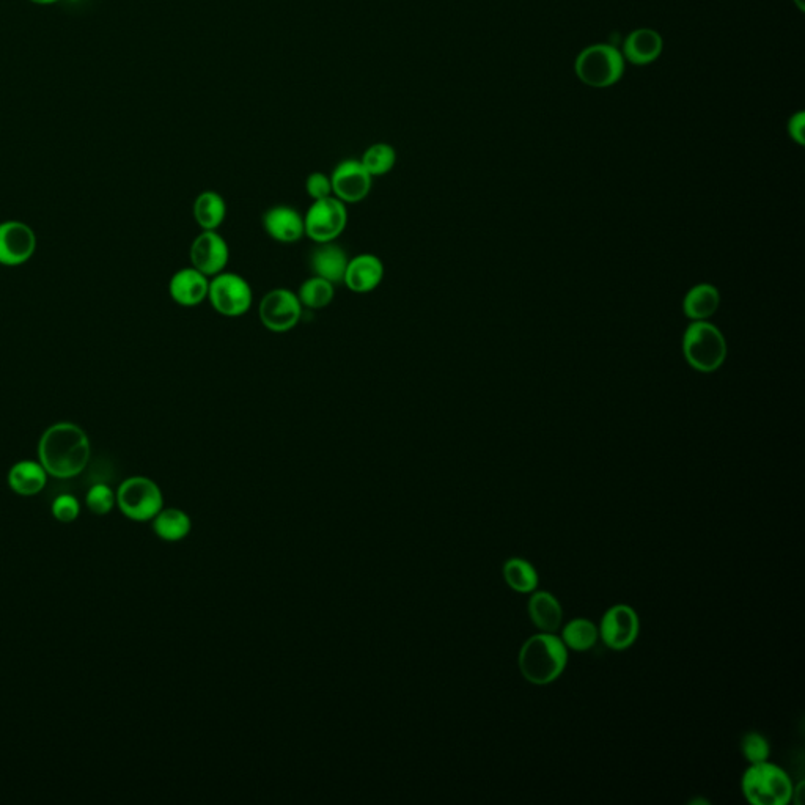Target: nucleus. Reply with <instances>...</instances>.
<instances>
[{
  "instance_id": "1",
  "label": "nucleus",
  "mask_w": 805,
  "mask_h": 805,
  "mask_svg": "<svg viewBox=\"0 0 805 805\" xmlns=\"http://www.w3.org/2000/svg\"><path fill=\"white\" fill-rule=\"evenodd\" d=\"M38 456L41 466L52 477H76L89 464L90 441L78 425L56 423L41 436Z\"/></svg>"
},
{
  "instance_id": "2",
  "label": "nucleus",
  "mask_w": 805,
  "mask_h": 805,
  "mask_svg": "<svg viewBox=\"0 0 805 805\" xmlns=\"http://www.w3.org/2000/svg\"><path fill=\"white\" fill-rule=\"evenodd\" d=\"M519 670L524 680L537 686L554 683L567 669L568 648L556 633H538L519 651Z\"/></svg>"
},
{
  "instance_id": "3",
  "label": "nucleus",
  "mask_w": 805,
  "mask_h": 805,
  "mask_svg": "<svg viewBox=\"0 0 805 805\" xmlns=\"http://www.w3.org/2000/svg\"><path fill=\"white\" fill-rule=\"evenodd\" d=\"M744 798L754 805H787L793 799L790 776L768 760L750 765L741 779Z\"/></svg>"
},
{
  "instance_id": "4",
  "label": "nucleus",
  "mask_w": 805,
  "mask_h": 805,
  "mask_svg": "<svg viewBox=\"0 0 805 805\" xmlns=\"http://www.w3.org/2000/svg\"><path fill=\"white\" fill-rule=\"evenodd\" d=\"M574 71L579 81L593 89H607L622 79L625 59L611 45H593L579 54Z\"/></svg>"
},
{
  "instance_id": "5",
  "label": "nucleus",
  "mask_w": 805,
  "mask_h": 805,
  "mask_svg": "<svg viewBox=\"0 0 805 805\" xmlns=\"http://www.w3.org/2000/svg\"><path fill=\"white\" fill-rule=\"evenodd\" d=\"M683 350L686 361L702 373H711L721 367L727 354L721 332L705 321H695L689 326L684 334Z\"/></svg>"
},
{
  "instance_id": "6",
  "label": "nucleus",
  "mask_w": 805,
  "mask_h": 805,
  "mask_svg": "<svg viewBox=\"0 0 805 805\" xmlns=\"http://www.w3.org/2000/svg\"><path fill=\"white\" fill-rule=\"evenodd\" d=\"M208 301L224 317H243L254 304V293L243 276L222 271L210 279Z\"/></svg>"
},
{
  "instance_id": "7",
  "label": "nucleus",
  "mask_w": 805,
  "mask_h": 805,
  "mask_svg": "<svg viewBox=\"0 0 805 805\" xmlns=\"http://www.w3.org/2000/svg\"><path fill=\"white\" fill-rule=\"evenodd\" d=\"M117 502L126 518L133 521H150L162 510V493L159 486L147 477H131L120 485Z\"/></svg>"
},
{
  "instance_id": "8",
  "label": "nucleus",
  "mask_w": 805,
  "mask_h": 805,
  "mask_svg": "<svg viewBox=\"0 0 805 805\" xmlns=\"http://www.w3.org/2000/svg\"><path fill=\"white\" fill-rule=\"evenodd\" d=\"M348 225V208L346 203L334 195L328 199L313 200L309 211L304 214L306 236L313 243H332L345 232Z\"/></svg>"
},
{
  "instance_id": "9",
  "label": "nucleus",
  "mask_w": 805,
  "mask_h": 805,
  "mask_svg": "<svg viewBox=\"0 0 805 805\" xmlns=\"http://www.w3.org/2000/svg\"><path fill=\"white\" fill-rule=\"evenodd\" d=\"M302 310L304 307L295 291L274 288L261 298L258 315L268 331L284 334L301 321Z\"/></svg>"
},
{
  "instance_id": "10",
  "label": "nucleus",
  "mask_w": 805,
  "mask_h": 805,
  "mask_svg": "<svg viewBox=\"0 0 805 805\" xmlns=\"http://www.w3.org/2000/svg\"><path fill=\"white\" fill-rule=\"evenodd\" d=\"M640 620L637 612L628 604H615L601 618L598 633L606 647L622 651L633 647L639 637Z\"/></svg>"
},
{
  "instance_id": "11",
  "label": "nucleus",
  "mask_w": 805,
  "mask_h": 805,
  "mask_svg": "<svg viewBox=\"0 0 805 805\" xmlns=\"http://www.w3.org/2000/svg\"><path fill=\"white\" fill-rule=\"evenodd\" d=\"M332 194L343 203L367 199L372 191L373 177L362 166L361 159H343L331 173Z\"/></svg>"
},
{
  "instance_id": "12",
  "label": "nucleus",
  "mask_w": 805,
  "mask_h": 805,
  "mask_svg": "<svg viewBox=\"0 0 805 805\" xmlns=\"http://www.w3.org/2000/svg\"><path fill=\"white\" fill-rule=\"evenodd\" d=\"M189 258L191 266L211 279L227 268L230 249L224 236L217 233V230H202V233L192 241Z\"/></svg>"
},
{
  "instance_id": "13",
  "label": "nucleus",
  "mask_w": 805,
  "mask_h": 805,
  "mask_svg": "<svg viewBox=\"0 0 805 805\" xmlns=\"http://www.w3.org/2000/svg\"><path fill=\"white\" fill-rule=\"evenodd\" d=\"M37 238L23 222L0 224V265L19 266L34 255Z\"/></svg>"
},
{
  "instance_id": "14",
  "label": "nucleus",
  "mask_w": 805,
  "mask_h": 805,
  "mask_svg": "<svg viewBox=\"0 0 805 805\" xmlns=\"http://www.w3.org/2000/svg\"><path fill=\"white\" fill-rule=\"evenodd\" d=\"M263 228L269 238L282 244L298 243L302 236H306L304 216L288 205L271 206L263 214Z\"/></svg>"
},
{
  "instance_id": "15",
  "label": "nucleus",
  "mask_w": 805,
  "mask_h": 805,
  "mask_svg": "<svg viewBox=\"0 0 805 805\" xmlns=\"http://www.w3.org/2000/svg\"><path fill=\"white\" fill-rule=\"evenodd\" d=\"M210 277L194 266L180 269L170 279L169 293L178 306L195 307L208 299Z\"/></svg>"
},
{
  "instance_id": "16",
  "label": "nucleus",
  "mask_w": 805,
  "mask_h": 805,
  "mask_svg": "<svg viewBox=\"0 0 805 805\" xmlns=\"http://www.w3.org/2000/svg\"><path fill=\"white\" fill-rule=\"evenodd\" d=\"M384 279V263L373 254H361L350 258L343 284L354 293L364 295L376 290Z\"/></svg>"
},
{
  "instance_id": "17",
  "label": "nucleus",
  "mask_w": 805,
  "mask_h": 805,
  "mask_svg": "<svg viewBox=\"0 0 805 805\" xmlns=\"http://www.w3.org/2000/svg\"><path fill=\"white\" fill-rule=\"evenodd\" d=\"M348 263L350 257L346 254V250L335 241L317 244L310 255L313 276L323 277L334 285L343 284Z\"/></svg>"
},
{
  "instance_id": "18",
  "label": "nucleus",
  "mask_w": 805,
  "mask_h": 805,
  "mask_svg": "<svg viewBox=\"0 0 805 805\" xmlns=\"http://www.w3.org/2000/svg\"><path fill=\"white\" fill-rule=\"evenodd\" d=\"M661 35L653 29H637L626 37L623 45V59L642 67L656 62L662 52Z\"/></svg>"
},
{
  "instance_id": "19",
  "label": "nucleus",
  "mask_w": 805,
  "mask_h": 805,
  "mask_svg": "<svg viewBox=\"0 0 805 805\" xmlns=\"http://www.w3.org/2000/svg\"><path fill=\"white\" fill-rule=\"evenodd\" d=\"M530 620L540 629L541 633H557L562 628L563 611L559 600L549 592L530 593L529 606Z\"/></svg>"
},
{
  "instance_id": "20",
  "label": "nucleus",
  "mask_w": 805,
  "mask_h": 805,
  "mask_svg": "<svg viewBox=\"0 0 805 805\" xmlns=\"http://www.w3.org/2000/svg\"><path fill=\"white\" fill-rule=\"evenodd\" d=\"M8 485L21 496H35L46 485V471L41 463L21 461L10 469Z\"/></svg>"
},
{
  "instance_id": "21",
  "label": "nucleus",
  "mask_w": 805,
  "mask_h": 805,
  "mask_svg": "<svg viewBox=\"0 0 805 805\" xmlns=\"http://www.w3.org/2000/svg\"><path fill=\"white\" fill-rule=\"evenodd\" d=\"M194 219L202 230H217L227 217V203L216 191H203L194 202Z\"/></svg>"
},
{
  "instance_id": "22",
  "label": "nucleus",
  "mask_w": 805,
  "mask_h": 805,
  "mask_svg": "<svg viewBox=\"0 0 805 805\" xmlns=\"http://www.w3.org/2000/svg\"><path fill=\"white\" fill-rule=\"evenodd\" d=\"M560 639L570 650L587 651L595 647L596 642L600 639V633H598V626L587 618H574L563 626Z\"/></svg>"
},
{
  "instance_id": "23",
  "label": "nucleus",
  "mask_w": 805,
  "mask_h": 805,
  "mask_svg": "<svg viewBox=\"0 0 805 805\" xmlns=\"http://www.w3.org/2000/svg\"><path fill=\"white\" fill-rule=\"evenodd\" d=\"M153 519V529L162 540L180 541L191 532V519L178 508L161 510Z\"/></svg>"
},
{
  "instance_id": "24",
  "label": "nucleus",
  "mask_w": 805,
  "mask_h": 805,
  "mask_svg": "<svg viewBox=\"0 0 805 805\" xmlns=\"http://www.w3.org/2000/svg\"><path fill=\"white\" fill-rule=\"evenodd\" d=\"M719 307V293L711 285L692 288L684 299V313L691 320L703 321L710 318Z\"/></svg>"
},
{
  "instance_id": "25",
  "label": "nucleus",
  "mask_w": 805,
  "mask_h": 805,
  "mask_svg": "<svg viewBox=\"0 0 805 805\" xmlns=\"http://www.w3.org/2000/svg\"><path fill=\"white\" fill-rule=\"evenodd\" d=\"M504 579L511 590L522 595L535 592L538 587V573L532 563L513 557L504 565Z\"/></svg>"
},
{
  "instance_id": "26",
  "label": "nucleus",
  "mask_w": 805,
  "mask_h": 805,
  "mask_svg": "<svg viewBox=\"0 0 805 805\" xmlns=\"http://www.w3.org/2000/svg\"><path fill=\"white\" fill-rule=\"evenodd\" d=\"M296 295L302 307L312 310L324 309L334 301L335 285L323 277L312 276L302 282Z\"/></svg>"
},
{
  "instance_id": "27",
  "label": "nucleus",
  "mask_w": 805,
  "mask_h": 805,
  "mask_svg": "<svg viewBox=\"0 0 805 805\" xmlns=\"http://www.w3.org/2000/svg\"><path fill=\"white\" fill-rule=\"evenodd\" d=\"M361 162L373 178L383 177L397 164V151L392 145L379 142V144L370 145L364 151Z\"/></svg>"
},
{
  "instance_id": "28",
  "label": "nucleus",
  "mask_w": 805,
  "mask_h": 805,
  "mask_svg": "<svg viewBox=\"0 0 805 805\" xmlns=\"http://www.w3.org/2000/svg\"><path fill=\"white\" fill-rule=\"evenodd\" d=\"M741 754L750 765L766 761L771 755L768 739L758 732H747L741 739Z\"/></svg>"
},
{
  "instance_id": "29",
  "label": "nucleus",
  "mask_w": 805,
  "mask_h": 805,
  "mask_svg": "<svg viewBox=\"0 0 805 805\" xmlns=\"http://www.w3.org/2000/svg\"><path fill=\"white\" fill-rule=\"evenodd\" d=\"M115 496L112 489L106 485H95L87 494V505L95 515H107L114 508Z\"/></svg>"
},
{
  "instance_id": "30",
  "label": "nucleus",
  "mask_w": 805,
  "mask_h": 805,
  "mask_svg": "<svg viewBox=\"0 0 805 805\" xmlns=\"http://www.w3.org/2000/svg\"><path fill=\"white\" fill-rule=\"evenodd\" d=\"M306 191L312 200L328 199L332 194L331 177L326 173H310L306 180Z\"/></svg>"
},
{
  "instance_id": "31",
  "label": "nucleus",
  "mask_w": 805,
  "mask_h": 805,
  "mask_svg": "<svg viewBox=\"0 0 805 805\" xmlns=\"http://www.w3.org/2000/svg\"><path fill=\"white\" fill-rule=\"evenodd\" d=\"M79 510L81 508H79L78 499L70 494H62L57 497L52 505V513L62 522H73L74 519H78Z\"/></svg>"
},
{
  "instance_id": "32",
  "label": "nucleus",
  "mask_w": 805,
  "mask_h": 805,
  "mask_svg": "<svg viewBox=\"0 0 805 805\" xmlns=\"http://www.w3.org/2000/svg\"><path fill=\"white\" fill-rule=\"evenodd\" d=\"M804 126V112L794 114L793 117L790 118V123H788V133H790L791 139H793L794 142H798L799 145H804Z\"/></svg>"
},
{
  "instance_id": "33",
  "label": "nucleus",
  "mask_w": 805,
  "mask_h": 805,
  "mask_svg": "<svg viewBox=\"0 0 805 805\" xmlns=\"http://www.w3.org/2000/svg\"><path fill=\"white\" fill-rule=\"evenodd\" d=\"M30 4L40 5V7H48V5L59 4L60 0H29Z\"/></svg>"
},
{
  "instance_id": "34",
  "label": "nucleus",
  "mask_w": 805,
  "mask_h": 805,
  "mask_svg": "<svg viewBox=\"0 0 805 805\" xmlns=\"http://www.w3.org/2000/svg\"><path fill=\"white\" fill-rule=\"evenodd\" d=\"M796 2H798L799 8L802 10V2H804V0H796Z\"/></svg>"
}]
</instances>
